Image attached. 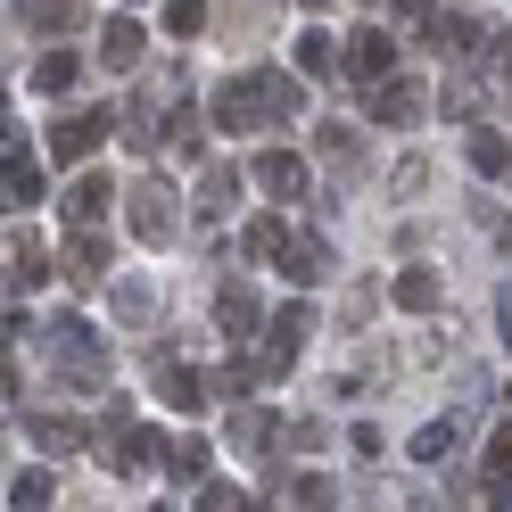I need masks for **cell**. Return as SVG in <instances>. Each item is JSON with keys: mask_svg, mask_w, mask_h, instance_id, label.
<instances>
[{"mask_svg": "<svg viewBox=\"0 0 512 512\" xmlns=\"http://www.w3.org/2000/svg\"><path fill=\"white\" fill-rule=\"evenodd\" d=\"M42 339H50V356L67 364L83 389H100V380H108V347H100V331H91V323H75V314H50Z\"/></svg>", "mask_w": 512, "mask_h": 512, "instance_id": "obj_1", "label": "cell"}, {"mask_svg": "<svg viewBox=\"0 0 512 512\" xmlns=\"http://www.w3.org/2000/svg\"><path fill=\"white\" fill-rule=\"evenodd\" d=\"M124 223H133V240L166 248L174 240V190L166 182H133V190H124Z\"/></svg>", "mask_w": 512, "mask_h": 512, "instance_id": "obj_2", "label": "cell"}, {"mask_svg": "<svg viewBox=\"0 0 512 512\" xmlns=\"http://www.w3.org/2000/svg\"><path fill=\"white\" fill-rule=\"evenodd\" d=\"M215 323H223V339H232V347H248L256 331H265V306H256L248 281H223V290H215Z\"/></svg>", "mask_w": 512, "mask_h": 512, "instance_id": "obj_3", "label": "cell"}, {"mask_svg": "<svg viewBox=\"0 0 512 512\" xmlns=\"http://www.w3.org/2000/svg\"><path fill=\"white\" fill-rule=\"evenodd\" d=\"M100 133H108V116H58L50 124V166H83L100 149Z\"/></svg>", "mask_w": 512, "mask_h": 512, "instance_id": "obj_4", "label": "cell"}, {"mask_svg": "<svg viewBox=\"0 0 512 512\" xmlns=\"http://www.w3.org/2000/svg\"><path fill=\"white\" fill-rule=\"evenodd\" d=\"M248 182L265 190V199H298V190H306V157H290V149H265V157H248Z\"/></svg>", "mask_w": 512, "mask_h": 512, "instance_id": "obj_5", "label": "cell"}, {"mask_svg": "<svg viewBox=\"0 0 512 512\" xmlns=\"http://www.w3.org/2000/svg\"><path fill=\"white\" fill-rule=\"evenodd\" d=\"M347 75H356V83H389L397 75V42L380 34V25H364V34L347 42Z\"/></svg>", "mask_w": 512, "mask_h": 512, "instance_id": "obj_6", "label": "cell"}, {"mask_svg": "<svg viewBox=\"0 0 512 512\" xmlns=\"http://www.w3.org/2000/svg\"><path fill=\"white\" fill-rule=\"evenodd\" d=\"M306 323H314L306 306H290V314H281V323H273L265 356H256V380H273V372H290V364H298V347H306Z\"/></svg>", "mask_w": 512, "mask_h": 512, "instance_id": "obj_7", "label": "cell"}, {"mask_svg": "<svg viewBox=\"0 0 512 512\" xmlns=\"http://www.w3.org/2000/svg\"><path fill=\"white\" fill-rule=\"evenodd\" d=\"M157 397H166L174 413H207V380L190 364H174V356H157Z\"/></svg>", "mask_w": 512, "mask_h": 512, "instance_id": "obj_8", "label": "cell"}, {"mask_svg": "<svg viewBox=\"0 0 512 512\" xmlns=\"http://www.w3.org/2000/svg\"><path fill=\"white\" fill-rule=\"evenodd\" d=\"M34 199H42V157L9 149L0 157V207H34Z\"/></svg>", "mask_w": 512, "mask_h": 512, "instance_id": "obj_9", "label": "cell"}, {"mask_svg": "<svg viewBox=\"0 0 512 512\" xmlns=\"http://www.w3.org/2000/svg\"><path fill=\"white\" fill-rule=\"evenodd\" d=\"M256 116H265V108H256V83L248 75L215 91V133H256Z\"/></svg>", "mask_w": 512, "mask_h": 512, "instance_id": "obj_10", "label": "cell"}, {"mask_svg": "<svg viewBox=\"0 0 512 512\" xmlns=\"http://www.w3.org/2000/svg\"><path fill=\"white\" fill-rule=\"evenodd\" d=\"M108 207H116V190L100 174H75V190H67V223H75V232H100Z\"/></svg>", "mask_w": 512, "mask_h": 512, "instance_id": "obj_11", "label": "cell"}, {"mask_svg": "<svg viewBox=\"0 0 512 512\" xmlns=\"http://www.w3.org/2000/svg\"><path fill=\"white\" fill-rule=\"evenodd\" d=\"M372 116H380V124H413V116H422V83H413V75L372 83Z\"/></svg>", "mask_w": 512, "mask_h": 512, "instance_id": "obj_12", "label": "cell"}, {"mask_svg": "<svg viewBox=\"0 0 512 512\" xmlns=\"http://www.w3.org/2000/svg\"><path fill=\"white\" fill-rule=\"evenodd\" d=\"M248 83H256V108H265L273 124H290V116H298V75H281V67H256Z\"/></svg>", "mask_w": 512, "mask_h": 512, "instance_id": "obj_13", "label": "cell"}, {"mask_svg": "<svg viewBox=\"0 0 512 512\" xmlns=\"http://www.w3.org/2000/svg\"><path fill=\"white\" fill-rule=\"evenodd\" d=\"M141 42H149V34H141L133 17H108V25H100V67H141Z\"/></svg>", "mask_w": 512, "mask_h": 512, "instance_id": "obj_14", "label": "cell"}, {"mask_svg": "<svg viewBox=\"0 0 512 512\" xmlns=\"http://www.w3.org/2000/svg\"><path fill=\"white\" fill-rule=\"evenodd\" d=\"M290 67H298V75H339V42L323 34V25H306L298 50H290Z\"/></svg>", "mask_w": 512, "mask_h": 512, "instance_id": "obj_15", "label": "cell"}, {"mask_svg": "<svg viewBox=\"0 0 512 512\" xmlns=\"http://www.w3.org/2000/svg\"><path fill=\"white\" fill-rule=\"evenodd\" d=\"M389 298H397L405 314H430V306H438V273H430V265H405V273L389 281Z\"/></svg>", "mask_w": 512, "mask_h": 512, "instance_id": "obj_16", "label": "cell"}, {"mask_svg": "<svg viewBox=\"0 0 512 512\" xmlns=\"http://www.w3.org/2000/svg\"><path fill=\"white\" fill-rule=\"evenodd\" d=\"M17 17L34 34H67V25H83V0H17Z\"/></svg>", "mask_w": 512, "mask_h": 512, "instance_id": "obj_17", "label": "cell"}, {"mask_svg": "<svg viewBox=\"0 0 512 512\" xmlns=\"http://www.w3.org/2000/svg\"><path fill=\"white\" fill-rule=\"evenodd\" d=\"M281 273H290V281H323L331 273V240H290V248H281Z\"/></svg>", "mask_w": 512, "mask_h": 512, "instance_id": "obj_18", "label": "cell"}, {"mask_svg": "<svg viewBox=\"0 0 512 512\" xmlns=\"http://www.w3.org/2000/svg\"><path fill=\"white\" fill-rule=\"evenodd\" d=\"M25 430H34L42 455H75V446H83V422H67V413H34Z\"/></svg>", "mask_w": 512, "mask_h": 512, "instance_id": "obj_19", "label": "cell"}, {"mask_svg": "<svg viewBox=\"0 0 512 512\" xmlns=\"http://www.w3.org/2000/svg\"><path fill=\"white\" fill-rule=\"evenodd\" d=\"M75 67H83L75 50H42V58H34V91H42V100H58V91H75Z\"/></svg>", "mask_w": 512, "mask_h": 512, "instance_id": "obj_20", "label": "cell"}, {"mask_svg": "<svg viewBox=\"0 0 512 512\" xmlns=\"http://www.w3.org/2000/svg\"><path fill=\"white\" fill-rule=\"evenodd\" d=\"M463 157H471V174H512V141H504V133H488V124H479V133L463 141Z\"/></svg>", "mask_w": 512, "mask_h": 512, "instance_id": "obj_21", "label": "cell"}, {"mask_svg": "<svg viewBox=\"0 0 512 512\" xmlns=\"http://www.w3.org/2000/svg\"><path fill=\"white\" fill-rule=\"evenodd\" d=\"M207 463H215V455H207V438H166V471H174V479H190V488H199Z\"/></svg>", "mask_w": 512, "mask_h": 512, "instance_id": "obj_22", "label": "cell"}, {"mask_svg": "<svg viewBox=\"0 0 512 512\" xmlns=\"http://www.w3.org/2000/svg\"><path fill=\"white\" fill-rule=\"evenodd\" d=\"M232 199H240V166H207L199 174V215H223Z\"/></svg>", "mask_w": 512, "mask_h": 512, "instance_id": "obj_23", "label": "cell"}, {"mask_svg": "<svg viewBox=\"0 0 512 512\" xmlns=\"http://www.w3.org/2000/svg\"><path fill=\"white\" fill-rule=\"evenodd\" d=\"M100 265H108V240H100V232H75V248H67V281H100Z\"/></svg>", "mask_w": 512, "mask_h": 512, "instance_id": "obj_24", "label": "cell"}, {"mask_svg": "<svg viewBox=\"0 0 512 512\" xmlns=\"http://www.w3.org/2000/svg\"><path fill=\"white\" fill-rule=\"evenodd\" d=\"M273 430H281V422H273L265 405H240V413H232V446H248V455H256V446H273Z\"/></svg>", "mask_w": 512, "mask_h": 512, "instance_id": "obj_25", "label": "cell"}, {"mask_svg": "<svg viewBox=\"0 0 512 512\" xmlns=\"http://www.w3.org/2000/svg\"><path fill=\"white\" fill-rule=\"evenodd\" d=\"M149 314H157V290H149V281H116V323H149Z\"/></svg>", "mask_w": 512, "mask_h": 512, "instance_id": "obj_26", "label": "cell"}, {"mask_svg": "<svg viewBox=\"0 0 512 512\" xmlns=\"http://www.w3.org/2000/svg\"><path fill=\"white\" fill-rule=\"evenodd\" d=\"M9 504L17 512H50V471H17L9 479Z\"/></svg>", "mask_w": 512, "mask_h": 512, "instance_id": "obj_27", "label": "cell"}, {"mask_svg": "<svg viewBox=\"0 0 512 512\" xmlns=\"http://www.w3.org/2000/svg\"><path fill=\"white\" fill-rule=\"evenodd\" d=\"M240 248H248V256H281V248H290V232H281L273 215H256L248 232H240Z\"/></svg>", "mask_w": 512, "mask_h": 512, "instance_id": "obj_28", "label": "cell"}, {"mask_svg": "<svg viewBox=\"0 0 512 512\" xmlns=\"http://www.w3.org/2000/svg\"><path fill=\"white\" fill-rule=\"evenodd\" d=\"M199 25H207V0H166V34L174 42H190Z\"/></svg>", "mask_w": 512, "mask_h": 512, "instance_id": "obj_29", "label": "cell"}, {"mask_svg": "<svg viewBox=\"0 0 512 512\" xmlns=\"http://www.w3.org/2000/svg\"><path fill=\"white\" fill-rule=\"evenodd\" d=\"M298 512H339V488H331L323 471H306V479H298Z\"/></svg>", "mask_w": 512, "mask_h": 512, "instance_id": "obj_30", "label": "cell"}, {"mask_svg": "<svg viewBox=\"0 0 512 512\" xmlns=\"http://www.w3.org/2000/svg\"><path fill=\"white\" fill-rule=\"evenodd\" d=\"M199 512H248V496L232 479H199Z\"/></svg>", "mask_w": 512, "mask_h": 512, "instance_id": "obj_31", "label": "cell"}, {"mask_svg": "<svg viewBox=\"0 0 512 512\" xmlns=\"http://www.w3.org/2000/svg\"><path fill=\"white\" fill-rule=\"evenodd\" d=\"M323 157L331 166H356V133H347V124H323Z\"/></svg>", "mask_w": 512, "mask_h": 512, "instance_id": "obj_32", "label": "cell"}, {"mask_svg": "<svg viewBox=\"0 0 512 512\" xmlns=\"http://www.w3.org/2000/svg\"><path fill=\"white\" fill-rule=\"evenodd\" d=\"M446 446H455V422H430L422 438H413V455H422V463H438V455H446Z\"/></svg>", "mask_w": 512, "mask_h": 512, "instance_id": "obj_33", "label": "cell"}, {"mask_svg": "<svg viewBox=\"0 0 512 512\" xmlns=\"http://www.w3.org/2000/svg\"><path fill=\"white\" fill-rule=\"evenodd\" d=\"M42 273H50V256H42L34 240H25V248H17V290H34V281H42Z\"/></svg>", "mask_w": 512, "mask_h": 512, "instance_id": "obj_34", "label": "cell"}, {"mask_svg": "<svg viewBox=\"0 0 512 512\" xmlns=\"http://www.w3.org/2000/svg\"><path fill=\"white\" fill-rule=\"evenodd\" d=\"M422 182H430V166H422V157H405V166L389 174V190H397V199H413V190H422Z\"/></svg>", "mask_w": 512, "mask_h": 512, "instance_id": "obj_35", "label": "cell"}, {"mask_svg": "<svg viewBox=\"0 0 512 512\" xmlns=\"http://www.w3.org/2000/svg\"><path fill=\"white\" fill-rule=\"evenodd\" d=\"M488 471H496V479H512V430H496V438H488Z\"/></svg>", "mask_w": 512, "mask_h": 512, "instance_id": "obj_36", "label": "cell"}, {"mask_svg": "<svg viewBox=\"0 0 512 512\" xmlns=\"http://www.w3.org/2000/svg\"><path fill=\"white\" fill-rule=\"evenodd\" d=\"M397 25H430V34H438V17H430V0H397Z\"/></svg>", "mask_w": 512, "mask_h": 512, "instance_id": "obj_37", "label": "cell"}, {"mask_svg": "<svg viewBox=\"0 0 512 512\" xmlns=\"http://www.w3.org/2000/svg\"><path fill=\"white\" fill-rule=\"evenodd\" d=\"M488 58H496V75H512V34H496V42H488Z\"/></svg>", "mask_w": 512, "mask_h": 512, "instance_id": "obj_38", "label": "cell"}, {"mask_svg": "<svg viewBox=\"0 0 512 512\" xmlns=\"http://www.w3.org/2000/svg\"><path fill=\"white\" fill-rule=\"evenodd\" d=\"M0 397H17V364H9V347H0Z\"/></svg>", "mask_w": 512, "mask_h": 512, "instance_id": "obj_39", "label": "cell"}, {"mask_svg": "<svg viewBox=\"0 0 512 512\" xmlns=\"http://www.w3.org/2000/svg\"><path fill=\"white\" fill-rule=\"evenodd\" d=\"M306 9H323V0H306Z\"/></svg>", "mask_w": 512, "mask_h": 512, "instance_id": "obj_40", "label": "cell"}, {"mask_svg": "<svg viewBox=\"0 0 512 512\" xmlns=\"http://www.w3.org/2000/svg\"><path fill=\"white\" fill-rule=\"evenodd\" d=\"M157 512H174V504H157Z\"/></svg>", "mask_w": 512, "mask_h": 512, "instance_id": "obj_41", "label": "cell"}]
</instances>
